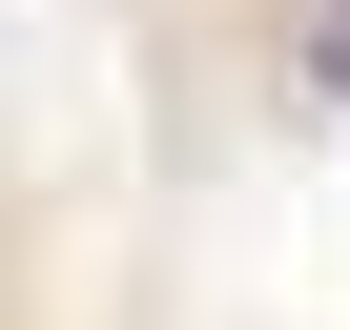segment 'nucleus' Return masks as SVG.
Instances as JSON below:
<instances>
[{"instance_id":"1","label":"nucleus","mask_w":350,"mask_h":330,"mask_svg":"<svg viewBox=\"0 0 350 330\" xmlns=\"http://www.w3.org/2000/svg\"><path fill=\"white\" fill-rule=\"evenodd\" d=\"M309 62H329V83H350V0H329V21H309Z\"/></svg>"}]
</instances>
